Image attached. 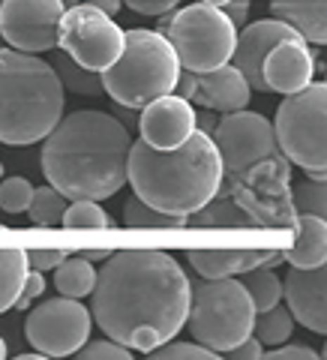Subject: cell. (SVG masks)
<instances>
[{
  "label": "cell",
  "mask_w": 327,
  "mask_h": 360,
  "mask_svg": "<svg viewBox=\"0 0 327 360\" xmlns=\"http://www.w3.org/2000/svg\"><path fill=\"white\" fill-rule=\"evenodd\" d=\"M189 276L168 252L120 250L96 274L90 319L129 352L162 345L184 330L189 312Z\"/></svg>",
  "instance_id": "obj_1"
},
{
  "label": "cell",
  "mask_w": 327,
  "mask_h": 360,
  "mask_svg": "<svg viewBox=\"0 0 327 360\" xmlns=\"http://www.w3.org/2000/svg\"><path fill=\"white\" fill-rule=\"evenodd\" d=\"M180 60L160 30L132 27L123 30V51L120 58L99 72L103 90L123 108H141L150 99L174 94Z\"/></svg>",
  "instance_id": "obj_6"
},
{
  "label": "cell",
  "mask_w": 327,
  "mask_h": 360,
  "mask_svg": "<svg viewBox=\"0 0 327 360\" xmlns=\"http://www.w3.org/2000/svg\"><path fill=\"white\" fill-rule=\"evenodd\" d=\"M63 117V84L54 66L18 49H0V141H42Z\"/></svg>",
  "instance_id": "obj_5"
},
{
  "label": "cell",
  "mask_w": 327,
  "mask_h": 360,
  "mask_svg": "<svg viewBox=\"0 0 327 360\" xmlns=\"http://www.w3.org/2000/svg\"><path fill=\"white\" fill-rule=\"evenodd\" d=\"M222 160V174H243L250 165L279 153L274 123L255 111H225L222 120L210 132Z\"/></svg>",
  "instance_id": "obj_12"
},
{
  "label": "cell",
  "mask_w": 327,
  "mask_h": 360,
  "mask_svg": "<svg viewBox=\"0 0 327 360\" xmlns=\"http://www.w3.org/2000/svg\"><path fill=\"white\" fill-rule=\"evenodd\" d=\"M213 127H217V120H213V111L207 108V111H195V129H201V132H213Z\"/></svg>",
  "instance_id": "obj_40"
},
{
  "label": "cell",
  "mask_w": 327,
  "mask_h": 360,
  "mask_svg": "<svg viewBox=\"0 0 327 360\" xmlns=\"http://www.w3.org/2000/svg\"><path fill=\"white\" fill-rule=\"evenodd\" d=\"M4 357H6V342L0 340V360H4Z\"/></svg>",
  "instance_id": "obj_44"
},
{
  "label": "cell",
  "mask_w": 327,
  "mask_h": 360,
  "mask_svg": "<svg viewBox=\"0 0 327 360\" xmlns=\"http://www.w3.org/2000/svg\"><path fill=\"white\" fill-rule=\"evenodd\" d=\"M186 258L195 267V274H201V279H219L243 274L258 264L274 267L276 262H283V252L270 250V246H246V250L229 246V250H189Z\"/></svg>",
  "instance_id": "obj_19"
},
{
  "label": "cell",
  "mask_w": 327,
  "mask_h": 360,
  "mask_svg": "<svg viewBox=\"0 0 327 360\" xmlns=\"http://www.w3.org/2000/svg\"><path fill=\"white\" fill-rule=\"evenodd\" d=\"M82 255L87 258V262H103V258L111 255V250H108V246H84Z\"/></svg>",
  "instance_id": "obj_41"
},
{
  "label": "cell",
  "mask_w": 327,
  "mask_h": 360,
  "mask_svg": "<svg viewBox=\"0 0 327 360\" xmlns=\"http://www.w3.org/2000/svg\"><path fill=\"white\" fill-rule=\"evenodd\" d=\"M141 141L156 150H174L195 132V108L189 99L177 94H165L141 105L139 115Z\"/></svg>",
  "instance_id": "obj_14"
},
{
  "label": "cell",
  "mask_w": 327,
  "mask_h": 360,
  "mask_svg": "<svg viewBox=\"0 0 327 360\" xmlns=\"http://www.w3.org/2000/svg\"><path fill=\"white\" fill-rule=\"evenodd\" d=\"M87 4H94L96 9H103V13L111 15V18L120 13V0H87Z\"/></svg>",
  "instance_id": "obj_42"
},
{
  "label": "cell",
  "mask_w": 327,
  "mask_h": 360,
  "mask_svg": "<svg viewBox=\"0 0 327 360\" xmlns=\"http://www.w3.org/2000/svg\"><path fill=\"white\" fill-rule=\"evenodd\" d=\"M51 66H54V72H58L60 84L70 87L72 94H84V96H99V94H103V82H99V72L78 66L66 51L54 54V63H51Z\"/></svg>",
  "instance_id": "obj_26"
},
{
  "label": "cell",
  "mask_w": 327,
  "mask_h": 360,
  "mask_svg": "<svg viewBox=\"0 0 327 360\" xmlns=\"http://www.w3.org/2000/svg\"><path fill=\"white\" fill-rule=\"evenodd\" d=\"M315 58L307 49V39L276 42L262 60V82L267 94H295L312 84Z\"/></svg>",
  "instance_id": "obj_17"
},
{
  "label": "cell",
  "mask_w": 327,
  "mask_h": 360,
  "mask_svg": "<svg viewBox=\"0 0 327 360\" xmlns=\"http://www.w3.org/2000/svg\"><path fill=\"white\" fill-rule=\"evenodd\" d=\"M291 205H295L297 213L324 217V213H327V189H324V180H307V184L291 186Z\"/></svg>",
  "instance_id": "obj_30"
},
{
  "label": "cell",
  "mask_w": 327,
  "mask_h": 360,
  "mask_svg": "<svg viewBox=\"0 0 327 360\" xmlns=\"http://www.w3.org/2000/svg\"><path fill=\"white\" fill-rule=\"evenodd\" d=\"M286 39H303L300 33L288 25L283 18H262V21H252L246 25L241 33H238V42H234V54L231 60L238 70L243 72V78L250 82L252 90H264V82H262V60L264 54L274 49L276 42H286Z\"/></svg>",
  "instance_id": "obj_16"
},
{
  "label": "cell",
  "mask_w": 327,
  "mask_h": 360,
  "mask_svg": "<svg viewBox=\"0 0 327 360\" xmlns=\"http://www.w3.org/2000/svg\"><path fill=\"white\" fill-rule=\"evenodd\" d=\"M127 184L135 198L165 213L189 217L205 207L222 184V160L213 139L195 129L174 150H156L141 139L129 144Z\"/></svg>",
  "instance_id": "obj_3"
},
{
  "label": "cell",
  "mask_w": 327,
  "mask_h": 360,
  "mask_svg": "<svg viewBox=\"0 0 327 360\" xmlns=\"http://www.w3.org/2000/svg\"><path fill=\"white\" fill-rule=\"evenodd\" d=\"M27 255L18 246H0V312L13 309L27 276Z\"/></svg>",
  "instance_id": "obj_23"
},
{
  "label": "cell",
  "mask_w": 327,
  "mask_h": 360,
  "mask_svg": "<svg viewBox=\"0 0 327 360\" xmlns=\"http://www.w3.org/2000/svg\"><path fill=\"white\" fill-rule=\"evenodd\" d=\"M222 13L229 15V21L234 27H241L246 21V15H250V0H229V4L222 6Z\"/></svg>",
  "instance_id": "obj_39"
},
{
  "label": "cell",
  "mask_w": 327,
  "mask_h": 360,
  "mask_svg": "<svg viewBox=\"0 0 327 360\" xmlns=\"http://www.w3.org/2000/svg\"><path fill=\"white\" fill-rule=\"evenodd\" d=\"M0 177H4V162H0Z\"/></svg>",
  "instance_id": "obj_46"
},
{
  "label": "cell",
  "mask_w": 327,
  "mask_h": 360,
  "mask_svg": "<svg viewBox=\"0 0 327 360\" xmlns=\"http://www.w3.org/2000/svg\"><path fill=\"white\" fill-rule=\"evenodd\" d=\"M270 13L288 21L307 42H327V0H270Z\"/></svg>",
  "instance_id": "obj_21"
},
{
  "label": "cell",
  "mask_w": 327,
  "mask_h": 360,
  "mask_svg": "<svg viewBox=\"0 0 327 360\" xmlns=\"http://www.w3.org/2000/svg\"><path fill=\"white\" fill-rule=\"evenodd\" d=\"M132 13L139 15H165L180 4V0H123Z\"/></svg>",
  "instance_id": "obj_36"
},
{
  "label": "cell",
  "mask_w": 327,
  "mask_h": 360,
  "mask_svg": "<svg viewBox=\"0 0 327 360\" xmlns=\"http://www.w3.org/2000/svg\"><path fill=\"white\" fill-rule=\"evenodd\" d=\"M225 354H229L231 360H262V357H264V345L258 342L255 336L250 333L243 342H238L234 348H229V352H225Z\"/></svg>",
  "instance_id": "obj_37"
},
{
  "label": "cell",
  "mask_w": 327,
  "mask_h": 360,
  "mask_svg": "<svg viewBox=\"0 0 327 360\" xmlns=\"http://www.w3.org/2000/svg\"><path fill=\"white\" fill-rule=\"evenodd\" d=\"M165 39L172 42L184 70L207 72L231 60L234 42H238V27L217 6L189 4L168 15Z\"/></svg>",
  "instance_id": "obj_9"
},
{
  "label": "cell",
  "mask_w": 327,
  "mask_h": 360,
  "mask_svg": "<svg viewBox=\"0 0 327 360\" xmlns=\"http://www.w3.org/2000/svg\"><path fill=\"white\" fill-rule=\"evenodd\" d=\"M58 49L84 66V70L103 72L120 58L123 30L111 15L94 4H72L63 9L58 25Z\"/></svg>",
  "instance_id": "obj_10"
},
{
  "label": "cell",
  "mask_w": 327,
  "mask_h": 360,
  "mask_svg": "<svg viewBox=\"0 0 327 360\" xmlns=\"http://www.w3.org/2000/svg\"><path fill=\"white\" fill-rule=\"evenodd\" d=\"M255 307L241 279L219 276L189 285V312L184 328L210 352H229L252 333Z\"/></svg>",
  "instance_id": "obj_7"
},
{
  "label": "cell",
  "mask_w": 327,
  "mask_h": 360,
  "mask_svg": "<svg viewBox=\"0 0 327 360\" xmlns=\"http://www.w3.org/2000/svg\"><path fill=\"white\" fill-rule=\"evenodd\" d=\"M123 225L127 229H186V217L156 210L150 205H144L141 198H129L123 205Z\"/></svg>",
  "instance_id": "obj_25"
},
{
  "label": "cell",
  "mask_w": 327,
  "mask_h": 360,
  "mask_svg": "<svg viewBox=\"0 0 327 360\" xmlns=\"http://www.w3.org/2000/svg\"><path fill=\"white\" fill-rule=\"evenodd\" d=\"M63 9L60 0H0V39L27 54L54 51Z\"/></svg>",
  "instance_id": "obj_13"
},
{
  "label": "cell",
  "mask_w": 327,
  "mask_h": 360,
  "mask_svg": "<svg viewBox=\"0 0 327 360\" xmlns=\"http://www.w3.org/2000/svg\"><path fill=\"white\" fill-rule=\"evenodd\" d=\"M111 217L90 198H72V205H66L60 229H75V231H90V229H111Z\"/></svg>",
  "instance_id": "obj_29"
},
{
  "label": "cell",
  "mask_w": 327,
  "mask_h": 360,
  "mask_svg": "<svg viewBox=\"0 0 327 360\" xmlns=\"http://www.w3.org/2000/svg\"><path fill=\"white\" fill-rule=\"evenodd\" d=\"M75 357H82V360H129L132 357V352L127 345H120V342H115V340H99V342H84L82 348L75 352Z\"/></svg>",
  "instance_id": "obj_33"
},
{
  "label": "cell",
  "mask_w": 327,
  "mask_h": 360,
  "mask_svg": "<svg viewBox=\"0 0 327 360\" xmlns=\"http://www.w3.org/2000/svg\"><path fill=\"white\" fill-rule=\"evenodd\" d=\"M291 319L312 333H327V267H291L283 283Z\"/></svg>",
  "instance_id": "obj_15"
},
{
  "label": "cell",
  "mask_w": 327,
  "mask_h": 360,
  "mask_svg": "<svg viewBox=\"0 0 327 360\" xmlns=\"http://www.w3.org/2000/svg\"><path fill=\"white\" fill-rule=\"evenodd\" d=\"M153 360H213L217 352H210L207 345L201 342H162L148 352Z\"/></svg>",
  "instance_id": "obj_32"
},
{
  "label": "cell",
  "mask_w": 327,
  "mask_h": 360,
  "mask_svg": "<svg viewBox=\"0 0 327 360\" xmlns=\"http://www.w3.org/2000/svg\"><path fill=\"white\" fill-rule=\"evenodd\" d=\"M201 4H207V6H217V9H222L229 0H201Z\"/></svg>",
  "instance_id": "obj_43"
},
{
  "label": "cell",
  "mask_w": 327,
  "mask_h": 360,
  "mask_svg": "<svg viewBox=\"0 0 327 360\" xmlns=\"http://www.w3.org/2000/svg\"><path fill=\"white\" fill-rule=\"evenodd\" d=\"M45 291V279H42V270H27V276H25V285H21V291H18V297H15V303H13V309H25V307H30L33 300H37L39 295Z\"/></svg>",
  "instance_id": "obj_35"
},
{
  "label": "cell",
  "mask_w": 327,
  "mask_h": 360,
  "mask_svg": "<svg viewBox=\"0 0 327 360\" xmlns=\"http://www.w3.org/2000/svg\"><path fill=\"white\" fill-rule=\"evenodd\" d=\"M250 96H252V87L243 78V72L234 63H222L217 70L195 72V90L189 96V103L225 115V111L246 108Z\"/></svg>",
  "instance_id": "obj_18"
},
{
  "label": "cell",
  "mask_w": 327,
  "mask_h": 360,
  "mask_svg": "<svg viewBox=\"0 0 327 360\" xmlns=\"http://www.w3.org/2000/svg\"><path fill=\"white\" fill-rule=\"evenodd\" d=\"M127 127L105 111L82 108L60 117L42 144V174L66 198L103 201L127 184Z\"/></svg>",
  "instance_id": "obj_2"
},
{
  "label": "cell",
  "mask_w": 327,
  "mask_h": 360,
  "mask_svg": "<svg viewBox=\"0 0 327 360\" xmlns=\"http://www.w3.org/2000/svg\"><path fill=\"white\" fill-rule=\"evenodd\" d=\"M30 195H33V186L27 177H6L0 184V207L6 213H25L30 205Z\"/></svg>",
  "instance_id": "obj_31"
},
{
  "label": "cell",
  "mask_w": 327,
  "mask_h": 360,
  "mask_svg": "<svg viewBox=\"0 0 327 360\" xmlns=\"http://www.w3.org/2000/svg\"><path fill=\"white\" fill-rule=\"evenodd\" d=\"M276 148L303 172H324L327 165V84H307L286 94L276 108Z\"/></svg>",
  "instance_id": "obj_8"
},
{
  "label": "cell",
  "mask_w": 327,
  "mask_h": 360,
  "mask_svg": "<svg viewBox=\"0 0 327 360\" xmlns=\"http://www.w3.org/2000/svg\"><path fill=\"white\" fill-rule=\"evenodd\" d=\"M25 255H27V267H33V270H51V267H58L66 258V250H63V246H37V250H25Z\"/></svg>",
  "instance_id": "obj_34"
},
{
  "label": "cell",
  "mask_w": 327,
  "mask_h": 360,
  "mask_svg": "<svg viewBox=\"0 0 327 360\" xmlns=\"http://www.w3.org/2000/svg\"><path fill=\"white\" fill-rule=\"evenodd\" d=\"M291 162L283 153L250 165L243 174H222L219 189L205 207L186 217V229H270L295 231Z\"/></svg>",
  "instance_id": "obj_4"
},
{
  "label": "cell",
  "mask_w": 327,
  "mask_h": 360,
  "mask_svg": "<svg viewBox=\"0 0 327 360\" xmlns=\"http://www.w3.org/2000/svg\"><path fill=\"white\" fill-rule=\"evenodd\" d=\"M241 283L246 288V295H250L255 312H264V309L276 307V303L283 300V279H279L267 264H258V267L243 270Z\"/></svg>",
  "instance_id": "obj_24"
},
{
  "label": "cell",
  "mask_w": 327,
  "mask_h": 360,
  "mask_svg": "<svg viewBox=\"0 0 327 360\" xmlns=\"http://www.w3.org/2000/svg\"><path fill=\"white\" fill-rule=\"evenodd\" d=\"M291 330H295V319L286 307H270L264 312H255V321H252V333L262 345H279V342H288L291 340Z\"/></svg>",
  "instance_id": "obj_28"
},
{
  "label": "cell",
  "mask_w": 327,
  "mask_h": 360,
  "mask_svg": "<svg viewBox=\"0 0 327 360\" xmlns=\"http://www.w3.org/2000/svg\"><path fill=\"white\" fill-rule=\"evenodd\" d=\"M90 309L75 297H51L27 315L25 336L42 357H70L90 336Z\"/></svg>",
  "instance_id": "obj_11"
},
{
  "label": "cell",
  "mask_w": 327,
  "mask_h": 360,
  "mask_svg": "<svg viewBox=\"0 0 327 360\" xmlns=\"http://www.w3.org/2000/svg\"><path fill=\"white\" fill-rule=\"evenodd\" d=\"M60 4H63V6H72V4H78V0H60Z\"/></svg>",
  "instance_id": "obj_45"
},
{
  "label": "cell",
  "mask_w": 327,
  "mask_h": 360,
  "mask_svg": "<svg viewBox=\"0 0 327 360\" xmlns=\"http://www.w3.org/2000/svg\"><path fill=\"white\" fill-rule=\"evenodd\" d=\"M270 360H319V352H312L309 345H283L279 342V348H274V352L267 354Z\"/></svg>",
  "instance_id": "obj_38"
},
{
  "label": "cell",
  "mask_w": 327,
  "mask_h": 360,
  "mask_svg": "<svg viewBox=\"0 0 327 360\" xmlns=\"http://www.w3.org/2000/svg\"><path fill=\"white\" fill-rule=\"evenodd\" d=\"M66 195L58 193L51 184L49 186H39L33 189L30 195V205H27V217L33 225H42V229H58L60 219H63V210H66Z\"/></svg>",
  "instance_id": "obj_27"
},
{
  "label": "cell",
  "mask_w": 327,
  "mask_h": 360,
  "mask_svg": "<svg viewBox=\"0 0 327 360\" xmlns=\"http://www.w3.org/2000/svg\"><path fill=\"white\" fill-rule=\"evenodd\" d=\"M295 231H297V238L288 250H283V262H288L291 267L324 264L327 262V222H324V217L297 213Z\"/></svg>",
  "instance_id": "obj_20"
},
{
  "label": "cell",
  "mask_w": 327,
  "mask_h": 360,
  "mask_svg": "<svg viewBox=\"0 0 327 360\" xmlns=\"http://www.w3.org/2000/svg\"><path fill=\"white\" fill-rule=\"evenodd\" d=\"M96 283V270L87 262L84 255H66L63 262L54 267V288L60 291L63 297H87L94 291Z\"/></svg>",
  "instance_id": "obj_22"
}]
</instances>
